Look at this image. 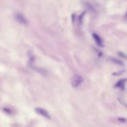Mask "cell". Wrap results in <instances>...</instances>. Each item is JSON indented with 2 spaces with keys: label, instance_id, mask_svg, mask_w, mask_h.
<instances>
[{
  "label": "cell",
  "instance_id": "cell-1",
  "mask_svg": "<svg viewBox=\"0 0 127 127\" xmlns=\"http://www.w3.org/2000/svg\"><path fill=\"white\" fill-rule=\"evenodd\" d=\"M83 82V77L79 74H74L71 79V85L74 88H77Z\"/></svg>",
  "mask_w": 127,
  "mask_h": 127
},
{
  "label": "cell",
  "instance_id": "cell-2",
  "mask_svg": "<svg viewBox=\"0 0 127 127\" xmlns=\"http://www.w3.org/2000/svg\"><path fill=\"white\" fill-rule=\"evenodd\" d=\"M15 19L16 20L18 21L22 25H27L28 24V22L27 20V19L25 18V16L24 15H22L21 13H16L15 14Z\"/></svg>",
  "mask_w": 127,
  "mask_h": 127
},
{
  "label": "cell",
  "instance_id": "cell-3",
  "mask_svg": "<svg viewBox=\"0 0 127 127\" xmlns=\"http://www.w3.org/2000/svg\"><path fill=\"white\" fill-rule=\"evenodd\" d=\"M35 111H36V112L38 115L43 116L44 117H45V118L48 119V120L51 119V116H50V115H49V113L46 110L42 109V108H36Z\"/></svg>",
  "mask_w": 127,
  "mask_h": 127
},
{
  "label": "cell",
  "instance_id": "cell-4",
  "mask_svg": "<svg viewBox=\"0 0 127 127\" xmlns=\"http://www.w3.org/2000/svg\"><path fill=\"white\" fill-rule=\"evenodd\" d=\"M93 37L94 39H95L96 43L99 45V46H103V42H102V40L100 39V37L97 34H93Z\"/></svg>",
  "mask_w": 127,
  "mask_h": 127
},
{
  "label": "cell",
  "instance_id": "cell-5",
  "mask_svg": "<svg viewBox=\"0 0 127 127\" xmlns=\"http://www.w3.org/2000/svg\"><path fill=\"white\" fill-rule=\"evenodd\" d=\"M111 61H112V62H114L115 63L117 64V65H123V64L120 60H117V59H113V58H112V59H111Z\"/></svg>",
  "mask_w": 127,
  "mask_h": 127
},
{
  "label": "cell",
  "instance_id": "cell-6",
  "mask_svg": "<svg viewBox=\"0 0 127 127\" xmlns=\"http://www.w3.org/2000/svg\"><path fill=\"white\" fill-rule=\"evenodd\" d=\"M124 73V71H120L119 72H115V73H113V75H116V76H118V75H121Z\"/></svg>",
  "mask_w": 127,
  "mask_h": 127
},
{
  "label": "cell",
  "instance_id": "cell-7",
  "mask_svg": "<svg viewBox=\"0 0 127 127\" xmlns=\"http://www.w3.org/2000/svg\"><path fill=\"white\" fill-rule=\"evenodd\" d=\"M118 100H119V101H120V103H122V104H123V106H126V108H127V105L126 104V103H125V101H123V100H122V99H118Z\"/></svg>",
  "mask_w": 127,
  "mask_h": 127
},
{
  "label": "cell",
  "instance_id": "cell-8",
  "mask_svg": "<svg viewBox=\"0 0 127 127\" xmlns=\"http://www.w3.org/2000/svg\"><path fill=\"white\" fill-rule=\"evenodd\" d=\"M118 120L120 122H126V119L125 118H118Z\"/></svg>",
  "mask_w": 127,
  "mask_h": 127
}]
</instances>
